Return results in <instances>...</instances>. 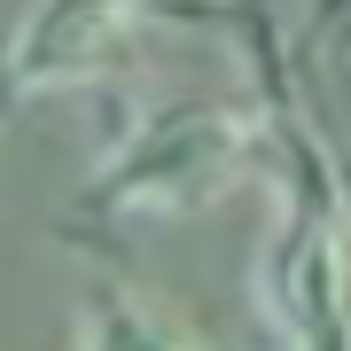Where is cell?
Masks as SVG:
<instances>
[{
    "instance_id": "cell-2",
    "label": "cell",
    "mask_w": 351,
    "mask_h": 351,
    "mask_svg": "<svg viewBox=\"0 0 351 351\" xmlns=\"http://www.w3.org/2000/svg\"><path fill=\"white\" fill-rule=\"evenodd\" d=\"M258 149H265V101H156L117 133V149L86 172L63 219L78 234L195 219L226 188H242Z\"/></svg>"
},
{
    "instance_id": "cell-4",
    "label": "cell",
    "mask_w": 351,
    "mask_h": 351,
    "mask_svg": "<svg viewBox=\"0 0 351 351\" xmlns=\"http://www.w3.org/2000/svg\"><path fill=\"white\" fill-rule=\"evenodd\" d=\"M78 351H203V343L188 328H172L164 313H149L133 289H101L78 313Z\"/></svg>"
},
{
    "instance_id": "cell-3",
    "label": "cell",
    "mask_w": 351,
    "mask_h": 351,
    "mask_svg": "<svg viewBox=\"0 0 351 351\" xmlns=\"http://www.w3.org/2000/svg\"><path fill=\"white\" fill-rule=\"evenodd\" d=\"M149 24H156V0H32L0 47V94L39 101V94L125 78L149 47Z\"/></svg>"
},
{
    "instance_id": "cell-1",
    "label": "cell",
    "mask_w": 351,
    "mask_h": 351,
    "mask_svg": "<svg viewBox=\"0 0 351 351\" xmlns=\"http://www.w3.org/2000/svg\"><path fill=\"white\" fill-rule=\"evenodd\" d=\"M258 47V101H265V149L281 164V219L258 258V304L281 328L289 351H351V188L328 156L320 125L304 117L281 39L250 24Z\"/></svg>"
}]
</instances>
